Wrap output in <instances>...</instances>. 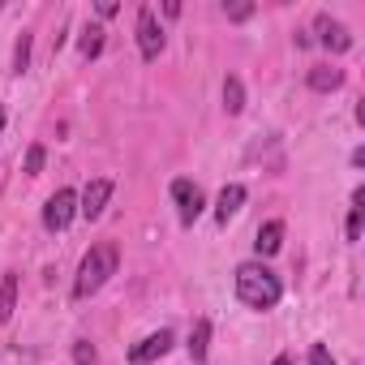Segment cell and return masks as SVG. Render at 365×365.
<instances>
[{
  "mask_svg": "<svg viewBox=\"0 0 365 365\" xmlns=\"http://www.w3.org/2000/svg\"><path fill=\"white\" fill-rule=\"evenodd\" d=\"M237 297H241V305L267 314V309L279 305L284 284H279V275H275L267 262H241V267H237Z\"/></svg>",
  "mask_w": 365,
  "mask_h": 365,
  "instance_id": "6da1fadb",
  "label": "cell"
},
{
  "mask_svg": "<svg viewBox=\"0 0 365 365\" xmlns=\"http://www.w3.org/2000/svg\"><path fill=\"white\" fill-rule=\"evenodd\" d=\"M116 262H120V254H116V245L112 241H99V245H91L86 250V258H82V267H78V279H73V297L78 301H86V297H95L112 275H116Z\"/></svg>",
  "mask_w": 365,
  "mask_h": 365,
  "instance_id": "7a4b0ae2",
  "label": "cell"
},
{
  "mask_svg": "<svg viewBox=\"0 0 365 365\" xmlns=\"http://www.w3.org/2000/svg\"><path fill=\"white\" fill-rule=\"evenodd\" d=\"M138 52H142V61H159V52H163V26L150 5L138 9Z\"/></svg>",
  "mask_w": 365,
  "mask_h": 365,
  "instance_id": "3957f363",
  "label": "cell"
},
{
  "mask_svg": "<svg viewBox=\"0 0 365 365\" xmlns=\"http://www.w3.org/2000/svg\"><path fill=\"white\" fill-rule=\"evenodd\" d=\"M73 215H78V194L73 190H56L48 198V207H43V228L48 232H65L73 224Z\"/></svg>",
  "mask_w": 365,
  "mask_h": 365,
  "instance_id": "277c9868",
  "label": "cell"
},
{
  "mask_svg": "<svg viewBox=\"0 0 365 365\" xmlns=\"http://www.w3.org/2000/svg\"><path fill=\"white\" fill-rule=\"evenodd\" d=\"M172 202H176V215H180V224H194L198 215H202V207H207V198H202V190L194 185V180H172Z\"/></svg>",
  "mask_w": 365,
  "mask_h": 365,
  "instance_id": "5b68a950",
  "label": "cell"
},
{
  "mask_svg": "<svg viewBox=\"0 0 365 365\" xmlns=\"http://www.w3.org/2000/svg\"><path fill=\"white\" fill-rule=\"evenodd\" d=\"M314 31H318V43H322L327 52H335V56H344V52L352 48V31H348L344 22H335L331 14H318V18H314Z\"/></svg>",
  "mask_w": 365,
  "mask_h": 365,
  "instance_id": "8992f818",
  "label": "cell"
},
{
  "mask_svg": "<svg viewBox=\"0 0 365 365\" xmlns=\"http://www.w3.org/2000/svg\"><path fill=\"white\" fill-rule=\"evenodd\" d=\"M108 202H112V180H108V176H95L91 185L82 190V198H78V215L99 220V215L108 211Z\"/></svg>",
  "mask_w": 365,
  "mask_h": 365,
  "instance_id": "52a82bcc",
  "label": "cell"
},
{
  "mask_svg": "<svg viewBox=\"0 0 365 365\" xmlns=\"http://www.w3.org/2000/svg\"><path fill=\"white\" fill-rule=\"evenodd\" d=\"M168 348H172V331H150L146 339H138V344L129 348V361H133V365H150V361H159Z\"/></svg>",
  "mask_w": 365,
  "mask_h": 365,
  "instance_id": "ba28073f",
  "label": "cell"
},
{
  "mask_svg": "<svg viewBox=\"0 0 365 365\" xmlns=\"http://www.w3.org/2000/svg\"><path fill=\"white\" fill-rule=\"evenodd\" d=\"M241 207H245V185H224V190H220V202H215V220L228 224Z\"/></svg>",
  "mask_w": 365,
  "mask_h": 365,
  "instance_id": "9c48e42d",
  "label": "cell"
},
{
  "mask_svg": "<svg viewBox=\"0 0 365 365\" xmlns=\"http://www.w3.org/2000/svg\"><path fill=\"white\" fill-rule=\"evenodd\" d=\"M279 245H284V224H279V220H267V224L258 228V241H254L258 258H271V254H279Z\"/></svg>",
  "mask_w": 365,
  "mask_h": 365,
  "instance_id": "30bf717a",
  "label": "cell"
},
{
  "mask_svg": "<svg viewBox=\"0 0 365 365\" xmlns=\"http://www.w3.org/2000/svg\"><path fill=\"white\" fill-rule=\"evenodd\" d=\"M309 86L322 91V95H327V91H339V86H344V69H335V65H314V69H309Z\"/></svg>",
  "mask_w": 365,
  "mask_h": 365,
  "instance_id": "8fae6325",
  "label": "cell"
},
{
  "mask_svg": "<svg viewBox=\"0 0 365 365\" xmlns=\"http://www.w3.org/2000/svg\"><path fill=\"white\" fill-rule=\"evenodd\" d=\"M18 309V275L5 271V279H0V322H9Z\"/></svg>",
  "mask_w": 365,
  "mask_h": 365,
  "instance_id": "7c38bea8",
  "label": "cell"
},
{
  "mask_svg": "<svg viewBox=\"0 0 365 365\" xmlns=\"http://www.w3.org/2000/svg\"><path fill=\"white\" fill-rule=\"evenodd\" d=\"M207 348H211V322L198 318L194 331H190V356H194V361H207Z\"/></svg>",
  "mask_w": 365,
  "mask_h": 365,
  "instance_id": "4fadbf2b",
  "label": "cell"
},
{
  "mask_svg": "<svg viewBox=\"0 0 365 365\" xmlns=\"http://www.w3.org/2000/svg\"><path fill=\"white\" fill-rule=\"evenodd\" d=\"M224 108H228L232 116L245 108V82H241L237 73H228V78H224Z\"/></svg>",
  "mask_w": 365,
  "mask_h": 365,
  "instance_id": "5bb4252c",
  "label": "cell"
},
{
  "mask_svg": "<svg viewBox=\"0 0 365 365\" xmlns=\"http://www.w3.org/2000/svg\"><path fill=\"white\" fill-rule=\"evenodd\" d=\"M361 215H365V190L352 194V207H348V241H361Z\"/></svg>",
  "mask_w": 365,
  "mask_h": 365,
  "instance_id": "9a60e30c",
  "label": "cell"
},
{
  "mask_svg": "<svg viewBox=\"0 0 365 365\" xmlns=\"http://www.w3.org/2000/svg\"><path fill=\"white\" fill-rule=\"evenodd\" d=\"M78 48H82V56H86V61H95V56L103 52V26H86Z\"/></svg>",
  "mask_w": 365,
  "mask_h": 365,
  "instance_id": "2e32d148",
  "label": "cell"
},
{
  "mask_svg": "<svg viewBox=\"0 0 365 365\" xmlns=\"http://www.w3.org/2000/svg\"><path fill=\"white\" fill-rule=\"evenodd\" d=\"M26 69H31V35H22L14 48V73H26Z\"/></svg>",
  "mask_w": 365,
  "mask_h": 365,
  "instance_id": "e0dca14e",
  "label": "cell"
},
{
  "mask_svg": "<svg viewBox=\"0 0 365 365\" xmlns=\"http://www.w3.org/2000/svg\"><path fill=\"white\" fill-rule=\"evenodd\" d=\"M73 361H78V365H99L95 344H91V339H73Z\"/></svg>",
  "mask_w": 365,
  "mask_h": 365,
  "instance_id": "ac0fdd59",
  "label": "cell"
},
{
  "mask_svg": "<svg viewBox=\"0 0 365 365\" xmlns=\"http://www.w3.org/2000/svg\"><path fill=\"white\" fill-rule=\"evenodd\" d=\"M43 159H48V150L43 146H31L26 150V176H39L43 172Z\"/></svg>",
  "mask_w": 365,
  "mask_h": 365,
  "instance_id": "d6986e66",
  "label": "cell"
},
{
  "mask_svg": "<svg viewBox=\"0 0 365 365\" xmlns=\"http://www.w3.org/2000/svg\"><path fill=\"white\" fill-rule=\"evenodd\" d=\"M224 18H228V22H245V18H254V5H245V0H237V5H224Z\"/></svg>",
  "mask_w": 365,
  "mask_h": 365,
  "instance_id": "ffe728a7",
  "label": "cell"
},
{
  "mask_svg": "<svg viewBox=\"0 0 365 365\" xmlns=\"http://www.w3.org/2000/svg\"><path fill=\"white\" fill-rule=\"evenodd\" d=\"M309 365H335V356L327 352V344H314L309 348Z\"/></svg>",
  "mask_w": 365,
  "mask_h": 365,
  "instance_id": "44dd1931",
  "label": "cell"
},
{
  "mask_svg": "<svg viewBox=\"0 0 365 365\" xmlns=\"http://www.w3.org/2000/svg\"><path fill=\"white\" fill-rule=\"evenodd\" d=\"M116 14V0H99V18H112Z\"/></svg>",
  "mask_w": 365,
  "mask_h": 365,
  "instance_id": "7402d4cb",
  "label": "cell"
},
{
  "mask_svg": "<svg viewBox=\"0 0 365 365\" xmlns=\"http://www.w3.org/2000/svg\"><path fill=\"white\" fill-rule=\"evenodd\" d=\"M271 365H292V356H275V361H271Z\"/></svg>",
  "mask_w": 365,
  "mask_h": 365,
  "instance_id": "603a6c76",
  "label": "cell"
},
{
  "mask_svg": "<svg viewBox=\"0 0 365 365\" xmlns=\"http://www.w3.org/2000/svg\"><path fill=\"white\" fill-rule=\"evenodd\" d=\"M0 133H5V112H0Z\"/></svg>",
  "mask_w": 365,
  "mask_h": 365,
  "instance_id": "cb8c5ba5",
  "label": "cell"
}]
</instances>
